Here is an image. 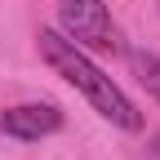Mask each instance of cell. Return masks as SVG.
Instances as JSON below:
<instances>
[{"mask_svg": "<svg viewBox=\"0 0 160 160\" xmlns=\"http://www.w3.org/2000/svg\"><path fill=\"white\" fill-rule=\"evenodd\" d=\"M133 71H138V80L147 85V93L160 102V53H147V49H138V53H133Z\"/></svg>", "mask_w": 160, "mask_h": 160, "instance_id": "277c9868", "label": "cell"}, {"mask_svg": "<svg viewBox=\"0 0 160 160\" xmlns=\"http://www.w3.org/2000/svg\"><path fill=\"white\" fill-rule=\"evenodd\" d=\"M58 129H62V111L53 102H18L0 111V133L18 138V142H40Z\"/></svg>", "mask_w": 160, "mask_h": 160, "instance_id": "3957f363", "label": "cell"}, {"mask_svg": "<svg viewBox=\"0 0 160 160\" xmlns=\"http://www.w3.org/2000/svg\"><path fill=\"white\" fill-rule=\"evenodd\" d=\"M151 156H156V160H160V133H156V138H151Z\"/></svg>", "mask_w": 160, "mask_h": 160, "instance_id": "5b68a950", "label": "cell"}, {"mask_svg": "<svg viewBox=\"0 0 160 160\" xmlns=\"http://www.w3.org/2000/svg\"><path fill=\"white\" fill-rule=\"evenodd\" d=\"M36 49H40V58H45V62H49L58 76H62L71 89H80V93L89 98V107L102 116V120H111V125L129 129V133L142 129V111L129 102V93L120 89L116 80H111L102 67H98L80 45H76V40H67V36H58V31L45 27V31L36 36Z\"/></svg>", "mask_w": 160, "mask_h": 160, "instance_id": "6da1fadb", "label": "cell"}, {"mask_svg": "<svg viewBox=\"0 0 160 160\" xmlns=\"http://www.w3.org/2000/svg\"><path fill=\"white\" fill-rule=\"evenodd\" d=\"M58 22L85 53H120V31L102 0H58Z\"/></svg>", "mask_w": 160, "mask_h": 160, "instance_id": "7a4b0ae2", "label": "cell"}]
</instances>
